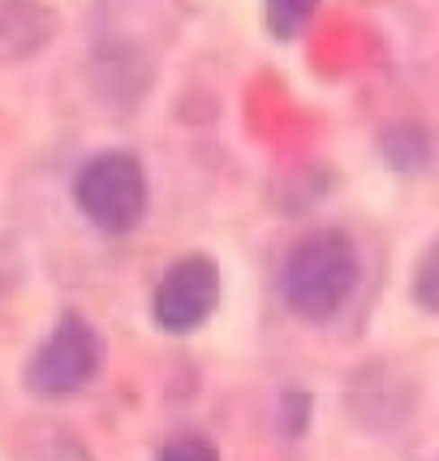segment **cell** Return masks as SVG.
<instances>
[{
    "instance_id": "6",
    "label": "cell",
    "mask_w": 439,
    "mask_h": 461,
    "mask_svg": "<svg viewBox=\"0 0 439 461\" xmlns=\"http://www.w3.org/2000/svg\"><path fill=\"white\" fill-rule=\"evenodd\" d=\"M9 461H95L86 453V444L60 427V422H26L13 444H9Z\"/></svg>"
},
{
    "instance_id": "3",
    "label": "cell",
    "mask_w": 439,
    "mask_h": 461,
    "mask_svg": "<svg viewBox=\"0 0 439 461\" xmlns=\"http://www.w3.org/2000/svg\"><path fill=\"white\" fill-rule=\"evenodd\" d=\"M103 341L82 315H60L57 328L26 362V388L35 397H69L100 375Z\"/></svg>"
},
{
    "instance_id": "7",
    "label": "cell",
    "mask_w": 439,
    "mask_h": 461,
    "mask_svg": "<svg viewBox=\"0 0 439 461\" xmlns=\"http://www.w3.org/2000/svg\"><path fill=\"white\" fill-rule=\"evenodd\" d=\"M319 0H263V18L272 26V35L280 40H293L306 31V22L315 18Z\"/></svg>"
},
{
    "instance_id": "1",
    "label": "cell",
    "mask_w": 439,
    "mask_h": 461,
    "mask_svg": "<svg viewBox=\"0 0 439 461\" xmlns=\"http://www.w3.org/2000/svg\"><path fill=\"white\" fill-rule=\"evenodd\" d=\"M358 246L340 229H319L301 238L284 259V302L301 320H332L358 289Z\"/></svg>"
},
{
    "instance_id": "9",
    "label": "cell",
    "mask_w": 439,
    "mask_h": 461,
    "mask_svg": "<svg viewBox=\"0 0 439 461\" xmlns=\"http://www.w3.org/2000/svg\"><path fill=\"white\" fill-rule=\"evenodd\" d=\"M156 461H220V453H216V444L202 440V436H181V440L164 444Z\"/></svg>"
},
{
    "instance_id": "5",
    "label": "cell",
    "mask_w": 439,
    "mask_h": 461,
    "mask_svg": "<svg viewBox=\"0 0 439 461\" xmlns=\"http://www.w3.org/2000/svg\"><path fill=\"white\" fill-rule=\"evenodd\" d=\"M57 18L40 0H0V65H18L35 57L52 40Z\"/></svg>"
},
{
    "instance_id": "4",
    "label": "cell",
    "mask_w": 439,
    "mask_h": 461,
    "mask_svg": "<svg viewBox=\"0 0 439 461\" xmlns=\"http://www.w3.org/2000/svg\"><path fill=\"white\" fill-rule=\"evenodd\" d=\"M220 306V267L207 255H185L160 276L156 294H151V320L156 328L185 337L211 320Z\"/></svg>"
},
{
    "instance_id": "2",
    "label": "cell",
    "mask_w": 439,
    "mask_h": 461,
    "mask_svg": "<svg viewBox=\"0 0 439 461\" xmlns=\"http://www.w3.org/2000/svg\"><path fill=\"white\" fill-rule=\"evenodd\" d=\"M74 203L108 238L130 233L134 224L147 216V173H142L139 156L130 151H100L78 168L74 177Z\"/></svg>"
},
{
    "instance_id": "8",
    "label": "cell",
    "mask_w": 439,
    "mask_h": 461,
    "mask_svg": "<svg viewBox=\"0 0 439 461\" xmlns=\"http://www.w3.org/2000/svg\"><path fill=\"white\" fill-rule=\"evenodd\" d=\"M414 302L422 311L439 315V241L426 246V255L418 259V272H414Z\"/></svg>"
}]
</instances>
